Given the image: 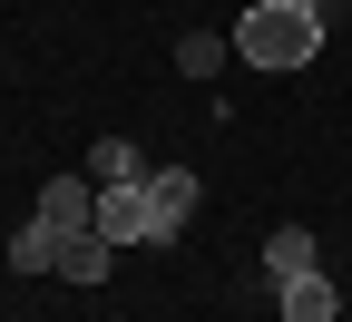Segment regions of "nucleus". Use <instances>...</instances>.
I'll use <instances>...</instances> for the list:
<instances>
[{"mask_svg":"<svg viewBox=\"0 0 352 322\" xmlns=\"http://www.w3.org/2000/svg\"><path fill=\"white\" fill-rule=\"evenodd\" d=\"M30 215H39V225H59V235H88V225H98V186H88V166H78V176L59 166L50 186H39V205H30Z\"/></svg>","mask_w":352,"mask_h":322,"instance_id":"7ed1b4c3","label":"nucleus"},{"mask_svg":"<svg viewBox=\"0 0 352 322\" xmlns=\"http://www.w3.org/2000/svg\"><path fill=\"white\" fill-rule=\"evenodd\" d=\"M294 10H314V20H323V30H333V0H294Z\"/></svg>","mask_w":352,"mask_h":322,"instance_id":"9b49d317","label":"nucleus"},{"mask_svg":"<svg viewBox=\"0 0 352 322\" xmlns=\"http://www.w3.org/2000/svg\"><path fill=\"white\" fill-rule=\"evenodd\" d=\"M59 244H69L59 225H39V215H30L20 235H10V273H59Z\"/></svg>","mask_w":352,"mask_h":322,"instance_id":"6e6552de","label":"nucleus"},{"mask_svg":"<svg viewBox=\"0 0 352 322\" xmlns=\"http://www.w3.org/2000/svg\"><path fill=\"white\" fill-rule=\"evenodd\" d=\"M147 176V157L127 147V137H98V147H88V186H138Z\"/></svg>","mask_w":352,"mask_h":322,"instance_id":"1a4fd4ad","label":"nucleus"},{"mask_svg":"<svg viewBox=\"0 0 352 322\" xmlns=\"http://www.w3.org/2000/svg\"><path fill=\"white\" fill-rule=\"evenodd\" d=\"M274 312L284 322H342V293H333V273H294V284H274Z\"/></svg>","mask_w":352,"mask_h":322,"instance_id":"20e7f679","label":"nucleus"},{"mask_svg":"<svg viewBox=\"0 0 352 322\" xmlns=\"http://www.w3.org/2000/svg\"><path fill=\"white\" fill-rule=\"evenodd\" d=\"M147 196H157V215H166V235L196 225V176H186V166H147Z\"/></svg>","mask_w":352,"mask_h":322,"instance_id":"423d86ee","label":"nucleus"},{"mask_svg":"<svg viewBox=\"0 0 352 322\" xmlns=\"http://www.w3.org/2000/svg\"><path fill=\"white\" fill-rule=\"evenodd\" d=\"M98 235L108 244H176L166 215H157V196H147V176L138 186H98Z\"/></svg>","mask_w":352,"mask_h":322,"instance_id":"f03ea898","label":"nucleus"},{"mask_svg":"<svg viewBox=\"0 0 352 322\" xmlns=\"http://www.w3.org/2000/svg\"><path fill=\"white\" fill-rule=\"evenodd\" d=\"M294 273H323V244L303 235V225H274V235H264V284H294Z\"/></svg>","mask_w":352,"mask_h":322,"instance_id":"39448f33","label":"nucleus"},{"mask_svg":"<svg viewBox=\"0 0 352 322\" xmlns=\"http://www.w3.org/2000/svg\"><path fill=\"white\" fill-rule=\"evenodd\" d=\"M108 264H118V244L98 235V225H88V235H69V244H59V273H69V284H108Z\"/></svg>","mask_w":352,"mask_h":322,"instance_id":"0eeeda50","label":"nucleus"},{"mask_svg":"<svg viewBox=\"0 0 352 322\" xmlns=\"http://www.w3.org/2000/svg\"><path fill=\"white\" fill-rule=\"evenodd\" d=\"M226 59H235V39H215V30H186V39H176V69H186V78H215Z\"/></svg>","mask_w":352,"mask_h":322,"instance_id":"9d476101","label":"nucleus"},{"mask_svg":"<svg viewBox=\"0 0 352 322\" xmlns=\"http://www.w3.org/2000/svg\"><path fill=\"white\" fill-rule=\"evenodd\" d=\"M235 59H245V69L294 78V69H314V59H323V20H314V10H294V0H254V10L235 20Z\"/></svg>","mask_w":352,"mask_h":322,"instance_id":"f257e3e1","label":"nucleus"}]
</instances>
